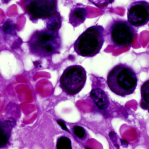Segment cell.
I'll use <instances>...</instances> for the list:
<instances>
[{"mask_svg":"<svg viewBox=\"0 0 149 149\" xmlns=\"http://www.w3.org/2000/svg\"><path fill=\"white\" fill-rule=\"evenodd\" d=\"M104 32V28L101 25H95L86 29L75 41V52L84 57H93L97 55L105 42Z\"/></svg>","mask_w":149,"mask_h":149,"instance_id":"4","label":"cell"},{"mask_svg":"<svg viewBox=\"0 0 149 149\" xmlns=\"http://www.w3.org/2000/svg\"><path fill=\"white\" fill-rule=\"evenodd\" d=\"M109 136L111 141H112L113 143L114 144L115 146L119 149V146L118 144L117 141V137L116 133L113 131H111L109 133Z\"/></svg>","mask_w":149,"mask_h":149,"instance_id":"17","label":"cell"},{"mask_svg":"<svg viewBox=\"0 0 149 149\" xmlns=\"http://www.w3.org/2000/svg\"><path fill=\"white\" fill-rule=\"evenodd\" d=\"M16 25L10 18L6 20L2 26V31L6 36H15L16 35Z\"/></svg>","mask_w":149,"mask_h":149,"instance_id":"13","label":"cell"},{"mask_svg":"<svg viewBox=\"0 0 149 149\" xmlns=\"http://www.w3.org/2000/svg\"><path fill=\"white\" fill-rule=\"evenodd\" d=\"M85 149H91V148H89V147H86Z\"/></svg>","mask_w":149,"mask_h":149,"instance_id":"22","label":"cell"},{"mask_svg":"<svg viewBox=\"0 0 149 149\" xmlns=\"http://www.w3.org/2000/svg\"><path fill=\"white\" fill-rule=\"evenodd\" d=\"M56 147L57 149H72L71 141L68 137H60L57 141Z\"/></svg>","mask_w":149,"mask_h":149,"instance_id":"14","label":"cell"},{"mask_svg":"<svg viewBox=\"0 0 149 149\" xmlns=\"http://www.w3.org/2000/svg\"><path fill=\"white\" fill-rule=\"evenodd\" d=\"M88 1L98 8L103 9L112 4L115 0H88Z\"/></svg>","mask_w":149,"mask_h":149,"instance_id":"15","label":"cell"},{"mask_svg":"<svg viewBox=\"0 0 149 149\" xmlns=\"http://www.w3.org/2000/svg\"><path fill=\"white\" fill-rule=\"evenodd\" d=\"M15 125L14 120L0 121V149H4L10 145L12 131Z\"/></svg>","mask_w":149,"mask_h":149,"instance_id":"9","label":"cell"},{"mask_svg":"<svg viewBox=\"0 0 149 149\" xmlns=\"http://www.w3.org/2000/svg\"><path fill=\"white\" fill-rule=\"evenodd\" d=\"M104 32L106 42L116 48L130 46L136 37L137 30L127 20L113 18L108 23Z\"/></svg>","mask_w":149,"mask_h":149,"instance_id":"3","label":"cell"},{"mask_svg":"<svg viewBox=\"0 0 149 149\" xmlns=\"http://www.w3.org/2000/svg\"><path fill=\"white\" fill-rule=\"evenodd\" d=\"M87 15L86 7L83 4L77 3L72 7L69 16V23L75 28L85 22Z\"/></svg>","mask_w":149,"mask_h":149,"instance_id":"8","label":"cell"},{"mask_svg":"<svg viewBox=\"0 0 149 149\" xmlns=\"http://www.w3.org/2000/svg\"><path fill=\"white\" fill-rule=\"evenodd\" d=\"M3 4H8L11 0H1Z\"/></svg>","mask_w":149,"mask_h":149,"instance_id":"21","label":"cell"},{"mask_svg":"<svg viewBox=\"0 0 149 149\" xmlns=\"http://www.w3.org/2000/svg\"><path fill=\"white\" fill-rule=\"evenodd\" d=\"M127 21L135 27L147 24L149 20V2L141 0L131 3L127 9Z\"/></svg>","mask_w":149,"mask_h":149,"instance_id":"7","label":"cell"},{"mask_svg":"<svg viewBox=\"0 0 149 149\" xmlns=\"http://www.w3.org/2000/svg\"><path fill=\"white\" fill-rule=\"evenodd\" d=\"M58 0H23L22 8L31 21L46 20L58 11Z\"/></svg>","mask_w":149,"mask_h":149,"instance_id":"6","label":"cell"},{"mask_svg":"<svg viewBox=\"0 0 149 149\" xmlns=\"http://www.w3.org/2000/svg\"><path fill=\"white\" fill-rule=\"evenodd\" d=\"M138 79L134 70L129 65L119 63L114 66L107 76L108 87L118 96L125 97L134 92Z\"/></svg>","mask_w":149,"mask_h":149,"instance_id":"1","label":"cell"},{"mask_svg":"<svg viewBox=\"0 0 149 149\" xmlns=\"http://www.w3.org/2000/svg\"><path fill=\"white\" fill-rule=\"evenodd\" d=\"M120 141H121V143H122V145L123 147L126 148L128 146L129 143L127 141L125 140L121 139Z\"/></svg>","mask_w":149,"mask_h":149,"instance_id":"19","label":"cell"},{"mask_svg":"<svg viewBox=\"0 0 149 149\" xmlns=\"http://www.w3.org/2000/svg\"><path fill=\"white\" fill-rule=\"evenodd\" d=\"M44 21L46 28L49 30L59 31L61 28L62 17L58 11L56 13Z\"/></svg>","mask_w":149,"mask_h":149,"instance_id":"11","label":"cell"},{"mask_svg":"<svg viewBox=\"0 0 149 149\" xmlns=\"http://www.w3.org/2000/svg\"><path fill=\"white\" fill-rule=\"evenodd\" d=\"M34 65L36 68H37L39 66H40V63L38 61H35L34 62Z\"/></svg>","mask_w":149,"mask_h":149,"instance_id":"20","label":"cell"},{"mask_svg":"<svg viewBox=\"0 0 149 149\" xmlns=\"http://www.w3.org/2000/svg\"><path fill=\"white\" fill-rule=\"evenodd\" d=\"M90 97L99 110H106L110 104L107 94L101 88H96L90 93Z\"/></svg>","mask_w":149,"mask_h":149,"instance_id":"10","label":"cell"},{"mask_svg":"<svg viewBox=\"0 0 149 149\" xmlns=\"http://www.w3.org/2000/svg\"><path fill=\"white\" fill-rule=\"evenodd\" d=\"M149 80L145 81L141 85V100L140 105L144 110H149Z\"/></svg>","mask_w":149,"mask_h":149,"instance_id":"12","label":"cell"},{"mask_svg":"<svg viewBox=\"0 0 149 149\" xmlns=\"http://www.w3.org/2000/svg\"><path fill=\"white\" fill-rule=\"evenodd\" d=\"M73 131L76 136L80 139H83L86 136V130L83 127L75 125L73 127Z\"/></svg>","mask_w":149,"mask_h":149,"instance_id":"16","label":"cell"},{"mask_svg":"<svg viewBox=\"0 0 149 149\" xmlns=\"http://www.w3.org/2000/svg\"><path fill=\"white\" fill-rule=\"evenodd\" d=\"M57 123L61 127L62 129L63 130H65V131H67L68 132L70 133V130L68 129L67 126H66V125L65 123L62 120H57Z\"/></svg>","mask_w":149,"mask_h":149,"instance_id":"18","label":"cell"},{"mask_svg":"<svg viewBox=\"0 0 149 149\" xmlns=\"http://www.w3.org/2000/svg\"><path fill=\"white\" fill-rule=\"evenodd\" d=\"M61 43L59 31L46 28L35 31L28 42L31 52L34 56L44 58L59 53Z\"/></svg>","mask_w":149,"mask_h":149,"instance_id":"2","label":"cell"},{"mask_svg":"<svg viewBox=\"0 0 149 149\" xmlns=\"http://www.w3.org/2000/svg\"><path fill=\"white\" fill-rule=\"evenodd\" d=\"M85 68L79 65L67 67L60 78V86L63 92L70 96H74L83 89L86 80Z\"/></svg>","mask_w":149,"mask_h":149,"instance_id":"5","label":"cell"}]
</instances>
